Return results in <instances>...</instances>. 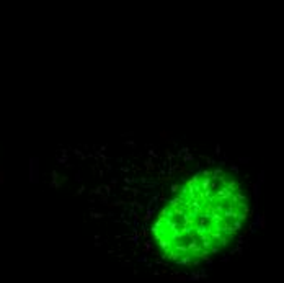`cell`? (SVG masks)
Returning a JSON list of instances; mask_svg holds the SVG:
<instances>
[{"label":"cell","instance_id":"1","mask_svg":"<svg viewBox=\"0 0 284 283\" xmlns=\"http://www.w3.org/2000/svg\"><path fill=\"white\" fill-rule=\"evenodd\" d=\"M88 169L78 183L105 239L177 270L201 268L235 244L252 216L243 177L219 151L175 138L69 147Z\"/></svg>","mask_w":284,"mask_h":283}]
</instances>
